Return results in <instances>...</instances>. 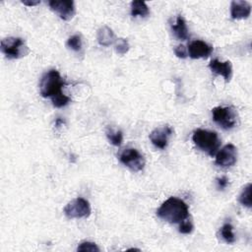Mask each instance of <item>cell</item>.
I'll return each instance as SVG.
<instances>
[{
  "label": "cell",
  "mask_w": 252,
  "mask_h": 252,
  "mask_svg": "<svg viewBox=\"0 0 252 252\" xmlns=\"http://www.w3.org/2000/svg\"><path fill=\"white\" fill-rule=\"evenodd\" d=\"M209 68L213 73L222 76L226 83L230 81L232 76V65L230 61L226 60L222 62L219 59H213L209 63Z\"/></svg>",
  "instance_id": "obj_12"
},
{
  "label": "cell",
  "mask_w": 252,
  "mask_h": 252,
  "mask_svg": "<svg viewBox=\"0 0 252 252\" xmlns=\"http://www.w3.org/2000/svg\"><path fill=\"white\" fill-rule=\"evenodd\" d=\"M91 213L92 209L89 201L82 197L70 201L64 208V214L68 219L88 218Z\"/></svg>",
  "instance_id": "obj_6"
},
{
  "label": "cell",
  "mask_w": 252,
  "mask_h": 252,
  "mask_svg": "<svg viewBox=\"0 0 252 252\" xmlns=\"http://www.w3.org/2000/svg\"><path fill=\"white\" fill-rule=\"evenodd\" d=\"M194 229V225L191 222V220H183L180 222L179 225V232L183 233V234H190Z\"/></svg>",
  "instance_id": "obj_23"
},
{
  "label": "cell",
  "mask_w": 252,
  "mask_h": 252,
  "mask_svg": "<svg viewBox=\"0 0 252 252\" xmlns=\"http://www.w3.org/2000/svg\"><path fill=\"white\" fill-rule=\"evenodd\" d=\"M213 120L224 130L234 128L238 123V115L231 106H217L212 109Z\"/></svg>",
  "instance_id": "obj_5"
},
{
  "label": "cell",
  "mask_w": 252,
  "mask_h": 252,
  "mask_svg": "<svg viewBox=\"0 0 252 252\" xmlns=\"http://www.w3.org/2000/svg\"><path fill=\"white\" fill-rule=\"evenodd\" d=\"M96 39L100 45L110 46L111 44H113L116 41V36H115L113 31L109 27L102 26L97 30Z\"/></svg>",
  "instance_id": "obj_14"
},
{
  "label": "cell",
  "mask_w": 252,
  "mask_h": 252,
  "mask_svg": "<svg viewBox=\"0 0 252 252\" xmlns=\"http://www.w3.org/2000/svg\"><path fill=\"white\" fill-rule=\"evenodd\" d=\"M188 52H189V56L192 59L207 58L213 52V46L203 40L197 39L189 43Z\"/></svg>",
  "instance_id": "obj_11"
},
{
  "label": "cell",
  "mask_w": 252,
  "mask_h": 252,
  "mask_svg": "<svg viewBox=\"0 0 252 252\" xmlns=\"http://www.w3.org/2000/svg\"><path fill=\"white\" fill-rule=\"evenodd\" d=\"M221 238L226 242V243H233L235 241V236L233 233V227L230 223L226 222L224 223L220 230Z\"/></svg>",
  "instance_id": "obj_18"
},
{
  "label": "cell",
  "mask_w": 252,
  "mask_h": 252,
  "mask_svg": "<svg viewBox=\"0 0 252 252\" xmlns=\"http://www.w3.org/2000/svg\"><path fill=\"white\" fill-rule=\"evenodd\" d=\"M237 161V149L233 144H227L216 154V163L220 167H230Z\"/></svg>",
  "instance_id": "obj_9"
},
{
  "label": "cell",
  "mask_w": 252,
  "mask_h": 252,
  "mask_svg": "<svg viewBox=\"0 0 252 252\" xmlns=\"http://www.w3.org/2000/svg\"><path fill=\"white\" fill-rule=\"evenodd\" d=\"M157 215L159 219L167 222L180 223L187 220L189 216V208L183 200L176 197H170L160 205L157 211Z\"/></svg>",
  "instance_id": "obj_2"
},
{
  "label": "cell",
  "mask_w": 252,
  "mask_h": 252,
  "mask_svg": "<svg viewBox=\"0 0 252 252\" xmlns=\"http://www.w3.org/2000/svg\"><path fill=\"white\" fill-rule=\"evenodd\" d=\"M173 130L170 126L165 125L159 128H156L155 130H153L149 136L152 144L160 150H163L167 147L168 144V140L170 138V136L172 135Z\"/></svg>",
  "instance_id": "obj_10"
},
{
  "label": "cell",
  "mask_w": 252,
  "mask_h": 252,
  "mask_svg": "<svg viewBox=\"0 0 252 252\" xmlns=\"http://www.w3.org/2000/svg\"><path fill=\"white\" fill-rule=\"evenodd\" d=\"M192 140L198 149L211 157L216 156L220 146V139L214 131L197 129L192 135Z\"/></svg>",
  "instance_id": "obj_3"
},
{
  "label": "cell",
  "mask_w": 252,
  "mask_h": 252,
  "mask_svg": "<svg viewBox=\"0 0 252 252\" xmlns=\"http://www.w3.org/2000/svg\"><path fill=\"white\" fill-rule=\"evenodd\" d=\"M22 3L27 6H35V5H38L40 1H22Z\"/></svg>",
  "instance_id": "obj_26"
},
{
  "label": "cell",
  "mask_w": 252,
  "mask_h": 252,
  "mask_svg": "<svg viewBox=\"0 0 252 252\" xmlns=\"http://www.w3.org/2000/svg\"><path fill=\"white\" fill-rule=\"evenodd\" d=\"M171 27V31L174 33V35L181 39V40H185L188 38L189 33H188V29H187V25L186 22L184 20V18L182 16H178L175 20L174 23H172L170 25Z\"/></svg>",
  "instance_id": "obj_15"
},
{
  "label": "cell",
  "mask_w": 252,
  "mask_h": 252,
  "mask_svg": "<svg viewBox=\"0 0 252 252\" xmlns=\"http://www.w3.org/2000/svg\"><path fill=\"white\" fill-rule=\"evenodd\" d=\"M77 251H89V252H99V248L97 247V245L94 242H90V241H84L82 243H80L77 247Z\"/></svg>",
  "instance_id": "obj_22"
},
{
  "label": "cell",
  "mask_w": 252,
  "mask_h": 252,
  "mask_svg": "<svg viewBox=\"0 0 252 252\" xmlns=\"http://www.w3.org/2000/svg\"><path fill=\"white\" fill-rule=\"evenodd\" d=\"M67 46L69 48H71L74 51H81L82 50V46H83V42H82V38L79 34H74L72 36H70L67 40Z\"/></svg>",
  "instance_id": "obj_20"
},
{
  "label": "cell",
  "mask_w": 252,
  "mask_h": 252,
  "mask_svg": "<svg viewBox=\"0 0 252 252\" xmlns=\"http://www.w3.org/2000/svg\"><path fill=\"white\" fill-rule=\"evenodd\" d=\"M119 160L132 171L138 172L145 167V158L138 150L134 148H126L119 156Z\"/></svg>",
  "instance_id": "obj_7"
},
{
  "label": "cell",
  "mask_w": 252,
  "mask_h": 252,
  "mask_svg": "<svg viewBox=\"0 0 252 252\" xmlns=\"http://www.w3.org/2000/svg\"><path fill=\"white\" fill-rule=\"evenodd\" d=\"M149 14V7L144 1L135 0L131 2V15L133 17H146Z\"/></svg>",
  "instance_id": "obj_16"
},
{
  "label": "cell",
  "mask_w": 252,
  "mask_h": 252,
  "mask_svg": "<svg viewBox=\"0 0 252 252\" xmlns=\"http://www.w3.org/2000/svg\"><path fill=\"white\" fill-rule=\"evenodd\" d=\"M106 137L108 141L116 147L121 146L123 142V134L120 130H114L112 128H107L106 129Z\"/></svg>",
  "instance_id": "obj_17"
},
{
  "label": "cell",
  "mask_w": 252,
  "mask_h": 252,
  "mask_svg": "<svg viewBox=\"0 0 252 252\" xmlns=\"http://www.w3.org/2000/svg\"><path fill=\"white\" fill-rule=\"evenodd\" d=\"M251 13V5L247 1L234 0L230 4V15L233 20L247 19Z\"/></svg>",
  "instance_id": "obj_13"
},
{
  "label": "cell",
  "mask_w": 252,
  "mask_h": 252,
  "mask_svg": "<svg viewBox=\"0 0 252 252\" xmlns=\"http://www.w3.org/2000/svg\"><path fill=\"white\" fill-rule=\"evenodd\" d=\"M63 123H64V121L61 120L60 118H58V119L56 120V122H55V126H56V127H60V125H63Z\"/></svg>",
  "instance_id": "obj_27"
},
{
  "label": "cell",
  "mask_w": 252,
  "mask_h": 252,
  "mask_svg": "<svg viewBox=\"0 0 252 252\" xmlns=\"http://www.w3.org/2000/svg\"><path fill=\"white\" fill-rule=\"evenodd\" d=\"M65 82L59 72L51 69L43 74L39 82V93L42 97H50L53 104L63 101L66 95L62 93Z\"/></svg>",
  "instance_id": "obj_1"
},
{
  "label": "cell",
  "mask_w": 252,
  "mask_h": 252,
  "mask_svg": "<svg viewBox=\"0 0 252 252\" xmlns=\"http://www.w3.org/2000/svg\"><path fill=\"white\" fill-rule=\"evenodd\" d=\"M2 53L9 59H19L29 54L30 49L21 37H6L1 40Z\"/></svg>",
  "instance_id": "obj_4"
},
{
  "label": "cell",
  "mask_w": 252,
  "mask_h": 252,
  "mask_svg": "<svg viewBox=\"0 0 252 252\" xmlns=\"http://www.w3.org/2000/svg\"><path fill=\"white\" fill-rule=\"evenodd\" d=\"M50 9L64 21H70L76 14L75 4L72 0H50L48 1Z\"/></svg>",
  "instance_id": "obj_8"
},
{
  "label": "cell",
  "mask_w": 252,
  "mask_h": 252,
  "mask_svg": "<svg viewBox=\"0 0 252 252\" xmlns=\"http://www.w3.org/2000/svg\"><path fill=\"white\" fill-rule=\"evenodd\" d=\"M217 183L220 189H224L228 185V179L226 176H221L217 179Z\"/></svg>",
  "instance_id": "obj_25"
},
{
  "label": "cell",
  "mask_w": 252,
  "mask_h": 252,
  "mask_svg": "<svg viewBox=\"0 0 252 252\" xmlns=\"http://www.w3.org/2000/svg\"><path fill=\"white\" fill-rule=\"evenodd\" d=\"M251 183H248L239 195L238 201L241 205L247 208H251Z\"/></svg>",
  "instance_id": "obj_19"
},
{
  "label": "cell",
  "mask_w": 252,
  "mask_h": 252,
  "mask_svg": "<svg viewBox=\"0 0 252 252\" xmlns=\"http://www.w3.org/2000/svg\"><path fill=\"white\" fill-rule=\"evenodd\" d=\"M174 53H175V55H176L178 58L184 59V58L187 57V50H186L185 46L182 45V44H179V45H177V46L174 48Z\"/></svg>",
  "instance_id": "obj_24"
},
{
  "label": "cell",
  "mask_w": 252,
  "mask_h": 252,
  "mask_svg": "<svg viewBox=\"0 0 252 252\" xmlns=\"http://www.w3.org/2000/svg\"><path fill=\"white\" fill-rule=\"evenodd\" d=\"M115 52L119 55H124L126 54L129 49H130V45L127 39L125 38H117L115 41Z\"/></svg>",
  "instance_id": "obj_21"
}]
</instances>
